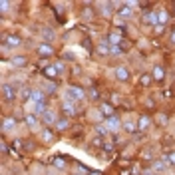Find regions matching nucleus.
Segmentation results:
<instances>
[{
  "label": "nucleus",
  "instance_id": "nucleus-34",
  "mask_svg": "<svg viewBox=\"0 0 175 175\" xmlns=\"http://www.w3.org/2000/svg\"><path fill=\"white\" fill-rule=\"evenodd\" d=\"M173 8H175V4H173Z\"/></svg>",
  "mask_w": 175,
  "mask_h": 175
},
{
  "label": "nucleus",
  "instance_id": "nucleus-18",
  "mask_svg": "<svg viewBox=\"0 0 175 175\" xmlns=\"http://www.w3.org/2000/svg\"><path fill=\"white\" fill-rule=\"evenodd\" d=\"M149 123H151V118H149V115H141V118L137 119V128H139V129H145Z\"/></svg>",
  "mask_w": 175,
  "mask_h": 175
},
{
  "label": "nucleus",
  "instance_id": "nucleus-3",
  "mask_svg": "<svg viewBox=\"0 0 175 175\" xmlns=\"http://www.w3.org/2000/svg\"><path fill=\"white\" fill-rule=\"evenodd\" d=\"M2 98L6 99V102H14L16 99V88L10 84H4L2 86Z\"/></svg>",
  "mask_w": 175,
  "mask_h": 175
},
{
  "label": "nucleus",
  "instance_id": "nucleus-23",
  "mask_svg": "<svg viewBox=\"0 0 175 175\" xmlns=\"http://www.w3.org/2000/svg\"><path fill=\"white\" fill-rule=\"evenodd\" d=\"M66 128H68V119L66 118H60L56 122V129H66Z\"/></svg>",
  "mask_w": 175,
  "mask_h": 175
},
{
  "label": "nucleus",
  "instance_id": "nucleus-4",
  "mask_svg": "<svg viewBox=\"0 0 175 175\" xmlns=\"http://www.w3.org/2000/svg\"><path fill=\"white\" fill-rule=\"evenodd\" d=\"M32 94H34V90L28 88V86H22V88H20V99H22L24 104H30V102H32Z\"/></svg>",
  "mask_w": 175,
  "mask_h": 175
},
{
  "label": "nucleus",
  "instance_id": "nucleus-13",
  "mask_svg": "<svg viewBox=\"0 0 175 175\" xmlns=\"http://www.w3.org/2000/svg\"><path fill=\"white\" fill-rule=\"evenodd\" d=\"M167 20H169V16H167L165 10H157V24H159V26H165Z\"/></svg>",
  "mask_w": 175,
  "mask_h": 175
},
{
  "label": "nucleus",
  "instance_id": "nucleus-28",
  "mask_svg": "<svg viewBox=\"0 0 175 175\" xmlns=\"http://www.w3.org/2000/svg\"><path fill=\"white\" fill-rule=\"evenodd\" d=\"M125 129H128L129 133H133V131H135V123H133V122H125Z\"/></svg>",
  "mask_w": 175,
  "mask_h": 175
},
{
  "label": "nucleus",
  "instance_id": "nucleus-16",
  "mask_svg": "<svg viewBox=\"0 0 175 175\" xmlns=\"http://www.w3.org/2000/svg\"><path fill=\"white\" fill-rule=\"evenodd\" d=\"M151 76H153V80L161 82L163 78H165V72H163V68H161V66H155V68H153V74H151Z\"/></svg>",
  "mask_w": 175,
  "mask_h": 175
},
{
  "label": "nucleus",
  "instance_id": "nucleus-17",
  "mask_svg": "<svg viewBox=\"0 0 175 175\" xmlns=\"http://www.w3.org/2000/svg\"><path fill=\"white\" fill-rule=\"evenodd\" d=\"M42 36H44L46 42H52V40L56 38V32H54L52 28H42Z\"/></svg>",
  "mask_w": 175,
  "mask_h": 175
},
{
  "label": "nucleus",
  "instance_id": "nucleus-21",
  "mask_svg": "<svg viewBox=\"0 0 175 175\" xmlns=\"http://www.w3.org/2000/svg\"><path fill=\"white\" fill-rule=\"evenodd\" d=\"M139 84H141L143 88H147V86L151 84V76H149V74H143V76L139 78Z\"/></svg>",
  "mask_w": 175,
  "mask_h": 175
},
{
  "label": "nucleus",
  "instance_id": "nucleus-9",
  "mask_svg": "<svg viewBox=\"0 0 175 175\" xmlns=\"http://www.w3.org/2000/svg\"><path fill=\"white\" fill-rule=\"evenodd\" d=\"M62 109H64V114H66V115H74V114H76L74 102H70V99H66V102L62 104Z\"/></svg>",
  "mask_w": 175,
  "mask_h": 175
},
{
  "label": "nucleus",
  "instance_id": "nucleus-10",
  "mask_svg": "<svg viewBox=\"0 0 175 175\" xmlns=\"http://www.w3.org/2000/svg\"><path fill=\"white\" fill-rule=\"evenodd\" d=\"M42 122L46 123V125H52V123H56V115H54V112H50V109H46L42 115Z\"/></svg>",
  "mask_w": 175,
  "mask_h": 175
},
{
  "label": "nucleus",
  "instance_id": "nucleus-7",
  "mask_svg": "<svg viewBox=\"0 0 175 175\" xmlns=\"http://www.w3.org/2000/svg\"><path fill=\"white\" fill-rule=\"evenodd\" d=\"M32 102H34V104H42V105H46V94H44L42 90H34Z\"/></svg>",
  "mask_w": 175,
  "mask_h": 175
},
{
  "label": "nucleus",
  "instance_id": "nucleus-19",
  "mask_svg": "<svg viewBox=\"0 0 175 175\" xmlns=\"http://www.w3.org/2000/svg\"><path fill=\"white\" fill-rule=\"evenodd\" d=\"M118 14L122 16V18H129V16H131V8H129V4H123L122 8L118 10Z\"/></svg>",
  "mask_w": 175,
  "mask_h": 175
},
{
  "label": "nucleus",
  "instance_id": "nucleus-20",
  "mask_svg": "<svg viewBox=\"0 0 175 175\" xmlns=\"http://www.w3.org/2000/svg\"><path fill=\"white\" fill-rule=\"evenodd\" d=\"M96 133H98L99 137H105L109 133V129L105 128V125H96Z\"/></svg>",
  "mask_w": 175,
  "mask_h": 175
},
{
  "label": "nucleus",
  "instance_id": "nucleus-5",
  "mask_svg": "<svg viewBox=\"0 0 175 175\" xmlns=\"http://www.w3.org/2000/svg\"><path fill=\"white\" fill-rule=\"evenodd\" d=\"M36 54L42 58H48V56H52L54 54V48L50 46V44H40L38 48H36Z\"/></svg>",
  "mask_w": 175,
  "mask_h": 175
},
{
  "label": "nucleus",
  "instance_id": "nucleus-25",
  "mask_svg": "<svg viewBox=\"0 0 175 175\" xmlns=\"http://www.w3.org/2000/svg\"><path fill=\"white\" fill-rule=\"evenodd\" d=\"M42 139H44V141H52V131H50V129H44V131H42Z\"/></svg>",
  "mask_w": 175,
  "mask_h": 175
},
{
  "label": "nucleus",
  "instance_id": "nucleus-24",
  "mask_svg": "<svg viewBox=\"0 0 175 175\" xmlns=\"http://www.w3.org/2000/svg\"><path fill=\"white\" fill-rule=\"evenodd\" d=\"M163 159H165V163H171V165L175 167V151H171L169 155H165V157H163Z\"/></svg>",
  "mask_w": 175,
  "mask_h": 175
},
{
  "label": "nucleus",
  "instance_id": "nucleus-1",
  "mask_svg": "<svg viewBox=\"0 0 175 175\" xmlns=\"http://www.w3.org/2000/svg\"><path fill=\"white\" fill-rule=\"evenodd\" d=\"M84 98H86L84 90H82V88H78V86H70V88L66 90V99H70V102H74V104L82 102Z\"/></svg>",
  "mask_w": 175,
  "mask_h": 175
},
{
  "label": "nucleus",
  "instance_id": "nucleus-32",
  "mask_svg": "<svg viewBox=\"0 0 175 175\" xmlns=\"http://www.w3.org/2000/svg\"><path fill=\"white\" fill-rule=\"evenodd\" d=\"M171 42H175V30H173V34H171Z\"/></svg>",
  "mask_w": 175,
  "mask_h": 175
},
{
  "label": "nucleus",
  "instance_id": "nucleus-12",
  "mask_svg": "<svg viewBox=\"0 0 175 175\" xmlns=\"http://www.w3.org/2000/svg\"><path fill=\"white\" fill-rule=\"evenodd\" d=\"M16 128V119L12 118H4V122H2V131H10V129Z\"/></svg>",
  "mask_w": 175,
  "mask_h": 175
},
{
  "label": "nucleus",
  "instance_id": "nucleus-26",
  "mask_svg": "<svg viewBox=\"0 0 175 175\" xmlns=\"http://www.w3.org/2000/svg\"><path fill=\"white\" fill-rule=\"evenodd\" d=\"M109 54H114V56H119V54H123V50L119 46H112V50H109Z\"/></svg>",
  "mask_w": 175,
  "mask_h": 175
},
{
  "label": "nucleus",
  "instance_id": "nucleus-11",
  "mask_svg": "<svg viewBox=\"0 0 175 175\" xmlns=\"http://www.w3.org/2000/svg\"><path fill=\"white\" fill-rule=\"evenodd\" d=\"M105 128H108V129H112V131H115V129L119 128V119L115 118V115L108 118V119H105Z\"/></svg>",
  "mask_w": 175,
  "mask_h": 175
},
{
  "label": "nucleus",
  "instance_id": "nucleus-6",
  "mask_svg": "<svg viewBox=\"0 0 175 175\" xmlns=\"http://www.w3.org/2000/svg\"><path fill=\"white\" fill-rule=\"evenodd\" d=\"M42 74H44V76L48 78V80L56 82V80H58V74H60V72L56 70V66H46V68H44V70H42Z\"/></svg>",
  "mask_w": 175,
  "mask_h": 175
},
{
  "label": "nucleus",
  "instance_id": "nucleus-2",
  "mask_svg": "<svg viewBox=\"0 0 175 175\" xmlns=\"http://www.w3.org/2000/svg\"><path fill=\"white\" fill-rule=\"evenodd\" d=\"M22 44V40H20V36H16V34H6L4 40H2V48H16Z\"/></svg>",
  "mask_w": 175,
  "mask_h": 175
},
{
  "label": "nucleus",
  "instance_id": "nucleus-22",
  "mask_svg": "<svg viewBox=\"0 0 175 175\" xmlns=\"http://www.w3.org/2000/svg\"><path fill=\"white\" fill-rule=\"evenodd\" d=\"M112 6H114V4L104 2V4H102V14H104V16H109V14H112Z\"/></svg>",
  "mask_w": 175,
  "mask_h": 175
},
{
  "label": "nucleus",
  "instance_id": "nucleus-15",
  "mask_svg": "<svg viewBox=\"0 0 175 175\" xmlns=\"http://www.w3.org/2000/svg\"><path fill=\"white\" fill-rule=\"evenodd\" d=\"M99 112H102V114L105 115V119L114 115V108H112L109 104H102V105H99Z\"/></svg>",
  "mask_w": 175,
  "mask_h": 175
},
{
  "label": "nucleus",
  "instance_id": "nucleus-27",
  "mask_svg": "<svg viewBox=\"0 0 175 175\" xmlns=\"http://www.w3.org/2000/svg\"><path fill=\"white\" fill-rule=\"evenodd\" d=\"M26 123H28V125H36V115H26Z\"/></svg>",
  "mask_w": 175,
  "mask_h": 175
},
{
  "label": "nucleus",
  "instance_id": "nucleus-33",
  "mask_svg": "<svg viewBox=\"0 0 175 175\" xmlns=\"http://www.w3.org/2000/svg\"><path fill=\"white\" fill-rule=\"evenodd\" d=\"M74 175H86V169H84V171H82V173H78V171H76V173H74Z\"/></svg>",
  "mask_w": 175,
  "mask_h": 175
},
{
  "label": "nucleus",
  "instance_id": "nucleus-31",
  "mask_svg": "<svg viewBox=\"0 0 175 175\" xmlns=\"http://www.w3.org/2000/svg\"><path fill=\"white\" fill-rule=\"evenodd\" d=\"M167 123V115H159V125H165Z\"/></svg>",
  "mask_w": 175,
  "mask_h": 175
},
{
  "label": "nucleus",
  "instance_id": "nucleus-29",
  "mask_svg": "<svg viewBox=\"0 0 175 175\" xmlns=\"http://www.w3.org/2000/svg\"><path fill=\"white\" fill-rule=\"evenodd\" d=\"M88 96H90V98H92V99H98V98H99V94H98V90H90V92H88Z\"/></svg>",
  "mask_w": 175,
  "mask_h": 175
},
{
  "label": "nucleus",
  "instance_id": "nucleus-14",
  "mask_svg": "<svg viewBox=\"0 0 175 175\" xmlns=\"http://www.w3.org/2000/svg\"><path fill=\"white\" fill-rule=\"evenodd\" d=\"M10 62H12V66H26V64H28V58L26 56H14V58H10Z\"/></svg>",
  "mask_w": 175,
  "mask_h": 175
},
{
  "label": "nucleus",
  "instance_id": "nucleus-8",
  "mask_svg": "<svg viewBox=\"0 0 175 175\" xmlns=\"http://www.w3.org/2000/svg\"><path fill=\"white\" fill-rule=\"evenodd\" d=\"M115 78H118L119 82H125V80L129 78V70H128L125 66H119L118 70H115Z\"/></svg>",
  "mask_w": 175,
  "mask_h": 175
},
{
  "label": "nucleus",
  "instance_id": "nucleus-30",
  "mask_svg": "<svg viewBox=\"0 0 175 175\" xmlns=\"http://www.w3.org/2000/svg\"><path fill=\"white\" fill-rule=\"evenodd\" d=\"M12 147H16V149L20 151V149H22V141H20V139H16V141L12 143Z\"/></svg>",
  "mask_w": 175,
  "mask_h": 175
}]
</instances>
